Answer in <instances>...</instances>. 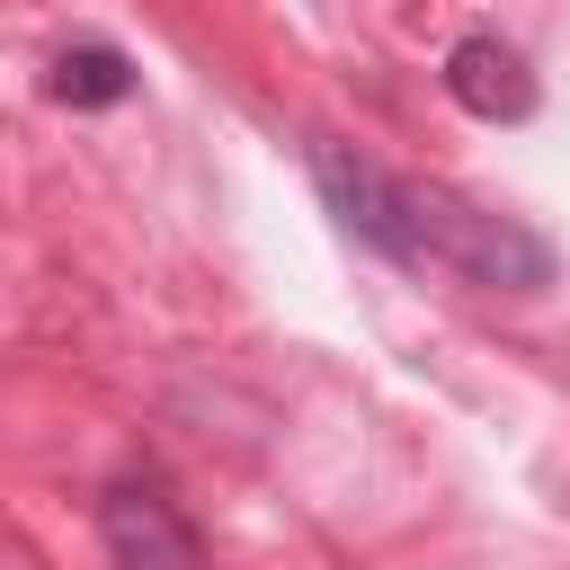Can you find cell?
<instances>
[{"label": "cell", "instance_id": "6da1fadb", "mask_svg": "<svg viewBox=\"0 0 570 570\" xmlns=\"http://www.w3.org/2000/svg\"><path fill=\"white\" fill-rule=\"evenodd\" d=\"M419 267H445V276L490 285V294H543L552 285V240L525 232L517 214H490V205L419 178Z\"/></svg>", "mask_w": 570, "mask_h": 570}, {"label": "cell", "instance_id": "7a4b0ae2", "mask_svg": "<svg viewBox=\"0 0 570 570\" xmlns=\"http://www.w3.org/2000/svg\"><path fill=\"white\" fill-rule=\"evenodd\" d=\"M312 178L347 240H365L392 267H419V178H392L383 160H365L356 142H330V134L312 142Z\"/></svg>", "mask_w": 570, "mask_h": 570}, {"label": "cell", "instance_id": "3957f363", "mask_svg": "<svg viewBox=\"0 0 570 570\" xmlns=\"http://www.w3.org/2000/svg\"><path fill=\"white\" fill-rule=\"evenodd\" d=\"M98 543L116 570H205V543L160 481H116L98 499Z\"/></svg>", "mask_w": 570, "mask_h": 570}, {"label": "cell", "instance_id": "277c9868", "mask_svg": "<svg viewBox=\"0 0 570 570\" xmlns=\"http://www.w3.org/2000/svg\"><path fill=\"white\" fill-rule=\"evenodd\" d=\"M445 98H454L463 116L517 125V116H534V71H525L517 45H499V36H463V45L445 53Z\"/></svg>", "mask_w": 570, "mask_h": 570}, {"label": "cell", "instance_id": "5b68a950", "mask_svg": "<svg viewBox=\"0 0 570 570\" xmlns=\"http://www.w3.org/2000/svg\"><path fill=\"white\" fill-rule=\"evenodd\" d=\"M45 89H53L62 107H116V98H134V62H125L107 36H80V45H62V53H53Z\"/></svg>", "mask_w": 570, "mask_h": 570}]
</instances>
